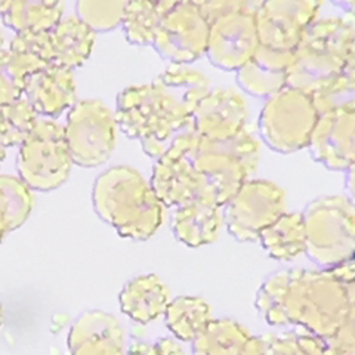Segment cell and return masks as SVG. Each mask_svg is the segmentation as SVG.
<instances>
[{"label":"cell","instance_id":"6da1fadb","mask_svg":"<svg viewBox=\"0 0 355 355\" xmlns=\"http://www.w3.org/2000/svg\"><path fill=\"white\" fill-rule=\"evenodd\" d=\"M257 308L271 326H296L329 339L354 321V284L329 270H287L270 275Z\"/></svg>","mask_w":355,"mask_h":355},{"label":"cell","instance_id":"7a4b0ae2","mask_svg":"<svg viewBox=\"0 0 355 355\" xmlns=\"http://www.w3.org/2000/svg\"><path fill=\"white\" fill-rule=\"evenodd\" d=\"M94 207L121 237L148 240L159 231L164 206L135 168L113 166L96 178Z\"/></svg>","mask_w":355,"mask_h":355},{"label":"cell","instance_id":"3957f363","mask_svg":"<svg viewBox=\"0 0 355 355\" xmlns=\"http://www.w3.org/2000/svg\"><path fill=\"white\" fill-rule=\"evenodd\" d=\"M354 65V22L339 17L315 19L295 52L287 87L311 95Z\"/></svg>","mask_w":355,"mask_h":355},{"label":"cell","instance_id":"277c9868","mask_svg":"<svg viewBox=\"0 0 355 355\" xmlns=\"http://www.w3.org/2000/svg\"><path fill=\"white\" fill-rule=\"evenodd\" d=\"M259 160L261 142L246 129L224 139L202 138L194 157L198 200L227 206L257 172Z\"/></svg>","mask_w":355,"mask_h":355},{"label":"cell","instance_id":"5b68a950","mask_svg":"<svg viewBox=\"0 0 355 355\" xmlns=\"http://www.w3.org/2000/svg\"><path fill=\"white\" fill-rule=\"evenodd\" d=\"M116 123L126 137L139 139L148 157L162 159L180 138L193 128V119L184 116L153 83L126 87L117 98Z\"/></svg>","mask_w":355,"mask_h":355},{"label":"cell","instance_id":"8992f818","mask_svg":"<svg viewBox=\"0 0 355 355\" xmlns=\"http://www.w3.org/2000/svg\"><path fill=\"white\" fill-rule=\"evenodd\" d=\"M305 253L324 270L354 259L355 210L345 196L314 200L302 214Z\"/></svg>","mask_w":355,"mask_h":355},{"label":"cell","instance_id":"52a82bcc","mask_svg":"<svg viewBox=\"0 0 355 355\" xmlns=\"http://www.w3.org/2000/svg\"><path fill=\"white\" fill-rule=\"evenodd\" d=\"M73 164L64 125L52 119H40L19 146L17 169L30 190H57L69 180Z\"/></svg>","mask_w":355,"mask_h":355},{"label":"cell","instance_id":"ba28073f","mask_svg":"<svg viewBox=\"0 0 355 355\" xmlns=\"http://www.w3.org/2000/svg\"><path fill=\"white\" fill-rule=\"evenodd\" d=\"M318 119L308 94L284 87L270 96L261 111V135L270 148L291 154L309 146Z\"/></svg>","mask_w":355,"mask_h":355},{"label":"cell","instance_id":"9c48e42d","mask_svg":"<svg viewBox=\"0 0 355 355\" xmlns=\"http://www.w3.org/2000/svg\"><path fill=\"white\" fill-rule=\"evenodd\" d=\"M73 163L95 168L110 160L116 148V117L99 99H82L71 108L64 125Z\"/></svg>","mask_w":355,"mask_h":355},{"label":"cell","instance_id":"30bf717a","mask_svg":"<svg viewBox=\"0 0 355 355\" xmlns=\"http://www.w3.org/2000/svg\"><path fill=\"white\" fill-rule=\"evenodd\" d=\"M259 2L234 3L210 22L206 55L209 61L225 71H239L259 46L257 8Z\"/></svg>","mask_w":355,"mask_h":355},{"label":"cell","instance_id":"8fae6325","mask_svg":"<svg viewBox=\"0 0 355 355\" xmlns=\"http://www.w3.org/2000/svg\"><path fill=\"white\" fill-rule=\"evenodd\" d=\"M224 224L239 241H259L262 231L286 214V193L266 180H249L225 206Z\"/></svg>","mask_w":355,"mask_h":355},{"label":"cell","instance_id":"7c38bea8","mask_svg":"<svg viewBox=\"0 0 355 355\" xmlns=\"http://www.w3.org/2000/svg\"><path fill=\"white\" fill-rule=\"evenodd\" d=\"M209 31L197 0L173 2L162 18L153 46L171 64L188 65L206 55Z\"/></svg>","mask_w":355,"mask_h":355},{"label":"cell","instance_id":"4fadbf2b","mask_svg":"<svg viewBox=\"0 0 355 355\" xmlns=\"http://www.w3.org/2000/svg\"><path fill=\"white\" fill-rule=\"evenodd\" d=\"M200 139L194 128L188 129L155 162L150 184L163 206L178 209L198 198L194 157Z\"/></svg>","mask_w":355,"mask_h":355},{"label":"cell","instance_id":"5bb4252c","mask_svg":"<svg viewBox=\"0 0 355 355\" xmlns=\"http://www.w3.org/2000/svg\"><path fill=\"white\" fill-rule=\"evenodd\" d=\"M321 2L272 0L259 2L257 26L259 44L284 52H296L308 27L317 19Z\"/></svg>","mask_w":355,"mask_h":355},{"label":"cell","instance_id":"9a60e30c","mask_svg":"<svg viewBox=\"0 0 355 355\" xmlns=\"http://www.w3.org/2000/svg\"><path fill=\"white\" fill-rule=\"evenodd\" d=\"M308 147L313 157L327 169L352 171L355 163V108L320 116Z\"/></svg>","mask_w":355,"mask_h":355},{"label":"cell","instance_id":"2e32d148","mask_svg":"<svg viewBox=\"0 0 355 355\" xmlns=\"http://www.w3.org/2000/svg\"><path fill=\"white\" fill-rule=\"evenodd\" d=\"M249 117L248 103L236 89L218 87L198 104L193 116L196 132L205 139H224L244 129Z\"/></svg>","mask_w":355,"mask_h":355},{"label":"cell","instance_id":"e0dca14e","mask_svg":"<svg viewBox=\"0 0 355 355\" xmlns=\"http://www.w3.org/2000/svg\"><path fill=\"white\" fill-rule=\"evenodd\" d=\"M69 349L71 355H126L123 327L104 311H87L70 329Z\"/></svg>","mask_w":355,"mask_h":355},{"label":"cell","instance_id":"ac0fdd59","mask_svg":"<svg viewBox=\"0 0 355 355\" xmlns=\"http://www.w3.org/2000/svg\"><path fill=\"white\" fill-rule=\"evenodd\" d=\"M22 96L39 116L58 117L77 103L74 71L51 64L31 77Z\"/></svg>","mask_w":355,"mask_h":355},{"label":"cell","instance_id":"d6986e66","mask_svg":"<svg viewBox=\"0 0 355 355\" xmlns=\"http://www.w3.org/2000/svg\"><path fill=\"white\" fill-rule=\"evenodd\" d=\"M295 52H284L259 44L257 52L237 71L239 86L257 98H270L287 87L288 70Z\"/></svg>","mask_w":355,"mask_h":355},{"label":"cell","instance_id":"ffe728a7","mask_svg":"<svg viewBox=\"0 0 355 355\" xmlns=\"http://www.w3.org/2000/svg\"><path fill=\"white\" fill-rule=\"evenodd\" d=\"M171 301L169 287L155 274L135 277L119 295L121 313L139 324H148L163 317Z\"/></svg>","mask_w":355,"mask_h":355},{"label":"cell","instance_id":"44dd1931","mask_svg":"<svg viewBox=\"0 0 355 355\" xmlns=\"http://www.w3.org/2000/svg\"><path fill=\"white\" fill-rule=\"evenodd\" d=\"M222 225L224 214L220 207L198 198L178 207L172 218L175 237L194 249L216 241Z\"/></svg>","mask_w":355,"mask_h":355},{"label":"cell","instance_id":"7402d4cb","mask_svg":"<svg viewBox=\"0 0 355 355\" xmlns=\"http://www.w3.org/2000/svg\"><path fill=\"white\" fill-rule=\"evenodd\" d=\"M176 108L187 117L193 119L198 104L212 91L206 74L191 69L190 65L171 64L154 80Z\"/></svg>","mask_w":355,"mask_h":355},{"label":"cell","instance_id":"603a6c76","mask_svg":"<svg viewBox=\"0 0 355 355\" xmlns=\"http://www.w3.org/2000/svg\"><path fill=\"white\" fill-rule=\"evenodd\" d=\"M49 37L53 64L74 71L91 57L96 33L89 28L80 18H77V15H71L62 18L60 24L49 33Z\"/></svg>","mask_w":355,"mask_h":355},{"label":"cell","instance_id":"cb8c5ba5","mask_svg":"<svg viewBox=\"0 0 355 355\" xmlns=\"http://www.w3.org/2000/svg\"><path fill=\"white\" fill-rule=\"evenodd\" d=\"M64 2L10 0L2 17L5 26L18 33H51L64 15Z\"/></svg>","mask_w":355,"mask_h":355},{"label":"cell","instance_id":"d4e9b609","mask_svg":"<svg viewBox=\"0 0 355 355\" xmlns=\"http://www.w3.org/2000/svg\"><path fill=\"white\" fill-rule=\"evenodd\" d=\"M266 253L275 261L291 262L305 253V227L302 214H284L259 237Z\"/></svg>","mask_w":355,"mask_h":355},{"label":"cell","instance_id":"484cf974","mask_svg":"<svg viewBox=\"0 0 355 355\" xmlns=\"http://www.w3.org/2000/svg\"><path fill=\"white\" fill-rule=\"evenodd\" d=\"M250 331L230 318L212 320L191 342L194 355H243Z\"/></svg>","mask_w":355,"mask_h":355},{"label":"cell","instance_id":"4316f807","mask_svg":"<svg viewBox=\"0 0 355 355\" xmlns=\"http://www.w3.org/2000/svg\"><path fill=\"white\" fill-rule=\"evenodd\" d=\"M164 318L173 336L182 342H193L214 320L212 309L203 297L187 295L172 299Z\"/></svg>","mask_w":355,"mask_h":355},{"label":"cell","instance_id":"83f0119b","mask_svg":"<svg viewBox=\"0 0 355 355\" xmlns=\"http://www.w3.org/2000/svg\"><path fill=\"white\" fill-rule=\"evenodd\" d=\"M173 2H128L123 21L125 35L129 43L137 46H153L155 35H157L162 18L168 12Z\"/></svg>","mask_w":355,"mask_h":355},{"label":"cell","instance_id":"f1b7e54d","mask_svg":"<svg viewBox=\"0 0 355 355\" xmlns=\"http://www.w3.org/2000/svg\"><path fill=\"white\" fill-rule=\"evenodd\" d=\"M33 194L19 178L0 175V241L19 228L31 214Z\"/></svg>","mask_w":355,"mask_h":355},{"label":"cell","instance_id":"f546056e","mask_svg":"<svg viewBox=\"0 0 355 355\" xmlns=\"http://www.w3.org/2000/svg\"><path fill=\"white\" fill-rule=\"evenodd\" d=\"M321 339L306 331L252 336L243 355H317Z\"/></svg>","mask_w":355,"mask_h":355},{"label":"cell","instance_id":"4dcf8cb0","mask_svg":"<svg viewBox=\"0 0 355 355\" xmlns=\"http://www.w3.org/2000/svg\"><path fill=\"white\" fill-rule=\"evenodd\" d=\"M40 120L24 96H18L0 110V144L5 148L19 147Z\"/></svg>","mask_w":355,"mask_h":355},{"label":"cell","instance_id":"1f68e13d","mask_svg":"<svg viewBox=\"0 0 355 355\" xmlns=\"http://www.w3.org/2000/svg\"><path fill=\"white\" fill-rule=\"evenodd\" d=\"M318 116L355 108V65L309 95Z\"/></svg>","mask_w":355,"mask_h":355},{"label":"cell","instance_id":"d6a6232c","mask_svg":"<svg viewBox=\"0 0 355 355\" xmlns=\"http://www.w3.org/2000/svg\"><path fill=\"white\" fill-rule=\"evenodd\" d=\"M128 2H98V0H80L76 3L77 18H80L92 31H110L119 27L123 21Z\"/></svg>","mask_w":355,"mask_h":355},{"label":"cell","instance_id":"836d02e7","mask_svg":"<svg viewBox=\"0 0 355 355\" xmlns=\"http://www.w3.org/2000/svg\"><path fill=\"white\" fill-rule=\"evenodd\" d=\"M355 338H354V321L343 327L338 335L329 339H321V345L317 355H354Z\"/></svg>","mask_w":355,"mask_h":355},{"label":"cell","instance_id":"e575fe53","mask_svg":"<svg viewBox=\"0 0 355 355\" xmlns=\"http://www.w3.org/2000/svg\"><path fill=\"white\" fill-rule=\"evenodd\" d=\"M129 355H185V352L175 339L163 338L155 343H138L132 347Z\"/></svg>","mask_w":355,"mask_h":355},{"label":"cell","instance_id":"d590c367","mask_svg":"<svg viewBox=\"0 0 355 355\" xmlns=\"http://www.w3.org/2000/svg\"><path fill=\"white\" fill-rule=\"evenodd\" d=\"M19 95L15 92L12 85H10L6 77L0 73V110H2L8 103H10L12 99H15Z\"/></svg>","mask_w":355,"mask_h":355},{"label":"cell","instance_id":"8d00e7d4","mask_svg":"<svg viewBox=\"0 0 355 355\" xmlns=\"http://www.w3.org/2000/svg\"><path fill=\"white\" fill-rule=\"evenodd\" d=\"M6 51H8V46H6V37H5V33H3V30L0 28V73H2L3 61H5V57H6Z\"/></svg>","mask_w":355,"mask_h":355},{"label":"cell","instance_id":"74e56055","mask_svg":"<svg viewBox=\"0 0 355 355\" xmlns=\"http://www.w3.org/2000/svg\"><path fill=\"white\" fill-rule=\"evenodd\" d=\"M9 3H10V0H8V2H5V0H0V18L5 15V12L9 8Z\"/></svg>","mask_w":355,"mask_h":355},{"label":"cell","instance_id":"f35d334b","mask_svg":"<svg viewBox=\"0 0 355 355\" xmlns=\"http://www.w3.org/2000/svg\"><path fill=\"white\" fill-rule=\"evenodd\" d=\"M5 157H6V148L2 146V144H0V163L5 160Z\"/></svg>","mask_w":355,"mask_h":355},{"label":"cell","instance_id":"ab89813d","mask_svg":"<svg viewBox=\"0 0 355 355\" xmlns=\"http://www.w3.org/2000/svg\"><path fill=\"white\" fill-rule=\"evenodd\" d=\"M3 324V308H2V304H0V327H2Z\"/></svg>","mask_w":355,"mask_h":355}]
</instances>
